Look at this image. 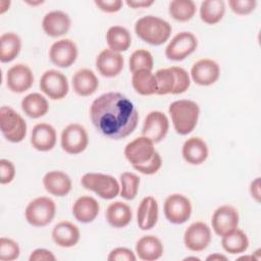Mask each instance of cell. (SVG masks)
<instances>
[{"label": "cell", "mask_w": 261, "mask_h": 261, "mask_svg": "<svg viewBox=\"0 0 261 261\" xmlns=\"http://www.w3.org/2000/svg\"><path fill=\"white\" fill-rule=\"evenodd\" d=\"M90 117L96 129L112 140L129 136L139 120L133 102L117 92L105 93L95 99L90 107Z\"/></svg>", "instance_id": "obj_1"}, {"label": "cell", "mask_w": 261, "mask_h": 261, "mask_svg": "<svg viewBox=\"0 0 261 261\" xmlns=\"http://www.w3.org/2000/svg\"><path fill=\"white\" fill-rule=\"evenodd\" d=\"M137 36L144 42L159 46L165 43L171 34V25L168 21L154 16L146 15L139 18L135 24Z\"/></svg>", "instance_id": "obj_2"}, {"label": "cell", "mask_w": 261, "mask_h": 261, "mask_svg": "<svg viewBox=\"0 0 261 261\" xmlns=\"http://www.w3.org/2000/svg\"><path fill=\"white\" fill-rule=\"evenodd\" d=\"M173 127L181 136L190 134L197 125L200 108L192 100H177L172 102L168 108Z\"/></svg>", "instance_id": "obj_3"}, {"label": "cell", "mask_w": 261, "mask_h": 261, "mask_svg": "<svg viewBox=\"0 0 261 261\" xmlns=\"http://www.w3.org/2000/svg\"><path fill=\"white\" fill-rule=\"evenodd\" d=\"M157 95H177L185 93L191 84L189 73L179 66L158 69L155 73Z\"/></svg>", "instance_id": "obj_4"}, {"label": "cell", "mask_w": 261, "mask_h": 261, "mask_svg": "<svg viewBox=\"0 0 261 261\" xmlns=\"http://www.w3.org/2000/svg\"><path fill=\"white\" fill-rule=\"evenodd\" d=\"M81 182L85 189L93 191L102 199L111 200L120 193L118 181L109 174L88 172L83 175Z\"/></svg>", "instance_id": "obj_5"}, {"label": "cell", "mask_w": 261, "mask_h": 261, "mask_svg": "<svg viewBox=\"0 0 261 261\" xmlns=\"http://www.w3.org/2000/svg\"><path fill=\"white\" fill-rule=\"evenodd\" d=\"M0 128L5 139L11 143L21 142L27 135L25 120L9 106L0 108Z\"/></svg>", "instance_id": "obj_6"}, {"label": "cell", "mask_w": 261, "mask_h": 261, "mask_svg": "<svg viewBox=\"0 0 261 261\" xmlns=\"http://www.w3.org/2000/svg\"><path fill=\"white\" fill-rule=\"evenodd\" d=\"M56 212L55 202L48 197H38L31 201L24 211L27 221L37 227L49 224Z\"/></svg>", "instance_id": "obj_7"}, {"label": "cell", "mask_w": 261, "mask_h": 261, "mask_svg": "<svg viewBox=\"0 0 261 261\" xmlns=\"http://www.w3.org/2000/svg\"><path fill=\"white\" fill-rule=\"evenodd\" d=\"M163 211L169 222L173 224H181L191 217L192 204L186 196L181 194H172L165 199Z\"/></svg>", "instance_id": "obj_8"}, {"label": "cell", "mask_w": 261, "mask_h": 261, "mask_svg": "<svg viewBox=\"0 0 261 261\" xmlns=\"http://www.w3.org/2000/svg\"><path fill=\"white\" fill-rule=\"evenodd\" d=\"M198 46V40L190 32L176 34L165 48V55L173 61H180L192 54Z\"/></svg>", "instance_id": "obj_9"}, {"label": "cell", "mask_w": 261, "mask_h": 261, "mask_svg": "<svg viewBox=\"0 0 261 261\" xmlns=\"http://www.w3.org/2000/svg\"><path fill=\"white\" fill-rule=\"evenodd\" d=\"M61 147L68 154H80L86 150L89 138L86 128L79 123H70L61 133Z\"/></svg>", "instance_id": "obj_10"}, {"label": "cell", "mask_w": 261, "mask_h": 261, "mask_svg": "<svg viewBox=\"0 0 261 261\" xmlns=\"http://www.w3.org/2000/svg\"><path fill=\"white\" fill-rule=\"evenodd\" d=\"M40 89L52 100L62 99L69 90L67 77L61 71L49 69L40 79Z\"/></svg>", "instance_id": "obj_11"}, {"label": "cell", "mask_w": 261, "mask_h": 261, "mask_svg": "<svg viewBox=\"0 0 261 261\" xmlns=\"http://www.w3.org/2000/svg\"><path fill=\"white\" fill-rule=\"evenodd\" d=\"M156 150L154 148V142L147 137H139L126 144L124 148V156L126 160L134 165H140L148 162Z\"/></svg>", "instance_id": "obj_12"}, {"label": "cell", "mask_w": 261, "mask_h": 261, "mask_svg": "<svg viewBox=\"0 0 261 261\" xmlns=\"http://www.w3.org/2000/svg\"><path fill=\"white\" fill-rule=\"evenodd\" d=\"M184 242L190 251L200 252L205 250L211 242L210 227L202 221L192 223L185 231Z\"/></svg>", "instance_id": "obj_13"}, {"label": "cell", "mask_w": 261, "mask_h": 261, "mask_svg": "<svg viewBox=\"0 0 261 261\" xmlns=\"http://www.w3.org/2000/svg\"><path fill=\"white\" fill-rule=\"evenodd\" d=\"M49 57L56 66L68 67L76 60L77 47L70 39L58 40L50 47Z\"/></svg>", "instance_id": "obj_14"}, {"label": "cell", "mask_w": 261, "mask_h": 261, "mask_svg": "<svg viewBox=\"0 0 261 261\" xmlns=\"http://www.w3.org/2000/svg\"><path fill=\"white\" fill-rule=\"evenodd\" d=\"M211 223L215 233L222 237L238 227L239 213L237 209L230 205L220 206L214 211Z\"/></svg>", "instance_id": "obj_15"}, {"label": "cell", "mask_w": 261, "mask_h": 261, "mask_svg": "<svg viewBox=\"0 0 261 261\" xmlns=\"http://www.w3.org/2000/svg\"><path fill=\"white\" fill-rule=\"evenodd\" d=\"M168 128L169 122L167 116L161 111H151L144 120L142 135L154 143H159L167 135Z\"/></svg>", "instance_id": "obj_16"}, {"label": "cell", "mask_w": 261, "mask_h": 261, "mask_svg": "<svg viewBox=\"0 0 261 261\" xmlns=\"http://www.w3.org/2000/svg\"><path fill=\"white\" fill-rule=\"evenodd\" d=\"M34 84V74L31 68L25 64H14L6 74L7 88L13 93H23Z\"/></svg>", "instance_id": "obj_17"}, {"label": "cell", "mask_w": 261, "mask_h": 261, "mask_svg": "<svg viewBox=\"0 0 261 261\" xmlns=\"http://www.w3.org/2000/svg\"><path fill=\"white\" fill-rule=\"evenodd\" d=\"M220 75V68L217 62L209 58H203L195 62L191 68L192 80L200 86L214 84Z\"/></svg>", "instance_id": "obj_18"}, {"label": "cell", "mask_w": 261, "mask_h": 261, "mask_svg": "<svg viewBox=\"0 0 261 261\" xmlns=\"http://www.w3.org/2000/svg\"><path fill=\"white\" fill-rule=\"evenodd\" d=\"M123 57L120 53L105 49L99 53L96 58V67L101 75L105 77H113L120 73L123 68Z\"/></svg>", "instance_id": "obj_19"}, {"label": "cell", "mask_w": 261, "mask_h": 261, "mask_svg": "<svg viewBox=\"0 0 261 261\" xmlns=\"http://www.w3.org/2000/svg\"><path fill=\"white\" fill-rule=\"evenodd\" d=\"M70 17L60 10H53L45 14L42 20V28L46 35L56 38L66 34L70 28Z\"/></svg>", "instance_id": "obj_20"}, {"label": "cell", "mask_w": 261, "mask_h": 261, "mask_svg": "<svg viewBox=\"0 0 261 261\" xmlns=\"http://www.w3.org/2000/svg\"><path fill=\"white\" fill-rule=\"evenodd\" d=\"M56 130L55 128L45 122L37 123L32 130L31 144L33 147L41 152H47L53 149L56 144Z\"/></svg>", "instance_id": "obj_21"}, {"label": "cell", "mask_w": 261, "mask_h": 261, "mask_svg": "<svg viewBox=\"0 0 261 261\" xmlns=\"http://www.w3.org/2000/svg\"><path fill=\"white\" fill-rule=\"evenodd\" d=\"M45 190L56 197L66 196L71 190V179L63 171L53 170L47 172L43 177Z\"/></svg>", "instance_id": "obj_22"}, {"label": "cell", "mask_w": 261, "mask_h": 261, "mask_svg": "<svg viewBox=\"0 0 261 261\" xmlns=\"http://www.w3.org/2000/svg\"><path fill=\"white\" fill-rule=\"evenodd\" d=\"M79 227L69 221L58 222L52 230V239L56 245L62 248H70L80 241Z\"/></svg>", "instance_id": "obj_23"}, {"label": "cell", "mask_w": 261, "mask_h": 261, "mask_svg": "<svg viewBox=\"0 0 261 261\" xmlns=\"http://www.w3.org/2000/svg\"><path fill=\"white\" fill-rule=\"evenodd\" d=\"M137 220L139 227L143 230L155 226L158 220V204L153 197L147 196L141 201L137 211Z\"/></svg>", "instance_id": "obj_24"}, {"label": "cell", "mask_w": 261, "mask_h": 261, "mask_svg": "<svg viewBox=\"0 0 261 261\" xmlns=\"http://www.w3.org/2000/svg\"><path fill=\"white\" fill-rule=\"evenodd\" d=\"M99 204L96 199L90 196H82L72 205V215L82 223H89L95 220L99 214Z\"/></svg>", "instance_id": "obj_25"}, {"label": "cell", "mask_w": 261, "mask_h": 261, "mask_svg": "<svg viewBox=\"0 0 261 261\" xmlns=\"http://www.w3.org/2000/svg\"><path fill=\"white\" fill-rule=\"evenodd\" d=\"M71 84L73 91L83 97L94 94L99 87L98 77L93 70L88 68L77 70L72 76Z\"/></svg>", "instance_id": "obj_26"}, {"label": "cell", "mask_w": 261, "mask_h": 261, "mask_svg": "<svg viewBox=\"0 0 261 261\" xmlns=\"http://www.w3.org/2000/svg\"><path fill=\"white\" fill-rule=\"evenodd\" d=\"M184 159L193 165L203 163L208 157V147L204 140L199 137H192L188 139L182 145Z\"/></svg>", "instance_id": "obj_27"}, {"label": "cell", "mask_w": 261, "mask_h": 261, "mask_svg": "<svg viewBox=\"0 0 261 261\" xmlns=\"http://www.w3.org/2000/svg\"><path fill=\"white\" fill-rule=\"evenodd\" d=\"M136 253L141 260L154 261L162 256L163 245L155 236H144L136 244Z\"/></svg>", "instance_id": "obj_28"}, {"label": "cell", "mask_w": 261, "mask_h": 261, "mask_svg": "<svg viewBox=\"0 0 261 261\" xmlns=\"http://www.w3.org/2000/svg\"><path fill=\"white\" fill-rule=\"evenodd\" d=\"M106 220L108 223L116 228L126 226L133 217L130 207L120 201L111 203L106 210Z\"/></svg>", "instance_id": "obj_29"}, {"label": "cell", "mask_w": 261, "mask_h": 261, "mask_svg": "<svg viewBox=\"0 0 261 261\" xmlns=\"http://www.w3.org/2000/svg\"><path fill=\"white\" fill-rule=\"evenodd\" d=\"M132 84L136 92L143 96L154 95L157 92L155 74L149 69H140L133 72Z\"/></svg>", "instance_id": "obj_30"}, {"label": "cell", "mask_w": 261, "mask_h": 261, "mask_svg": "<svg viewBox=\"0 0 261 261\" xmlns=\"http://www.w3.org/2000/svg\"><path fill=\"white\" fill-rule=\"evenodd\" d=\"M106 42L112 51L122 52L126 51L132 44V36L124 27L113 25L110 27L106 33Z\"/></svg>", "instance_id": "obj_31"}, {"label": "cell", "mask_w": 261, "mask_h": 261, "mask_svg": "<svg viewBox=\"0 0 261 261\" xmlns=\"http://www.w3.org/2000/svg\"><path fill=\"white\" fill-rule=\"evenodd\" d=\"M21 109L31 118L44 116L49 110L47 99L39 93H31L21 100Z\"/></svg>", "instance_id": "obj_32"}, {"label": "cell", "mask_w": 261, "mask_h": 261, "mask_svg": "<svg viewBox=\"0 0 261 261\" xmlns=\"http://www.w3.org/2000/svg\"><path fill=\"white\" fill-rule=\"evenodd\" d=\"M221 245L224 251L229 254H241L248 249L249 240L247 234L237 227L232 231L222 236Z\"/></svg>", "instance_id": "obj_33"}, {"label": "cell", "mask_w": 261, "mask_h": 261, "mask_svg": "<svg viewBox=\"0 0 261 261\" xmlns=\"http://www.w3.org/2000/svg\"><path fill=\"white\" fill-rule=\"evenodd\" d=\"M21 49V40L14 33H5L0 37L1 62L12 61Z\"/></svg>", "instance_id": "obj_34"}, {"label": "cell", "mask_w": 261, "mask_h": 261, "mask_svg": "<svg viewBox=\"0 0 261 261\" xmlns=\"http://www.w3.org/2000/svg\"><path fill=\"white\" fill-rule=\"evenodd\" d=\"M225 12V4L222 0H205L200 5V17L208 24L220 21Z\"/></svg>", "instance_id": "obj_35"}, {"label": "cell", "mask_w": 261, "mask_h": 261, "mask_svg": "<svg viewBox=\"0 0 261 261\" xmlns=\"http://www.w3.org/2000/svg\"><path fill=\"white\" fill-rule=\"evenodd\" d=\"M169 14L177 21H188L196 13V4L192 0H173L169 3Z\"/></svg>", "instance_id": "obj_36"}, {"label": "cell", "mask_w": 261, "mask_h": 261, "mask_svg": "<svg viewBox=\"0 0 261 261\" xmlns=\"http://www.w3.org/2000/svg\"><path fill=\"white\" fill-rule=\"evenodd\" d=\"M140 186V177L133 172H122L120 174V195L125 200L136 198Z\"/></svg>", "instance_id": "obj_37"}, {"label": "cell", "mask_w": 261, "mask_h": 261, "mask_svg": "<svg viewBox=\"0 0 261 261\" xmlns=\"http://www.w3.org/2000/svg\"><path fill=\"white\" fill-rule=\"evenodd\" d=\"M129 70L135 72L140 69H149L153 68V56L146 49H138L134 51L129 57Z\"/></svg>", "instance_id": "obj_38"}, {"label": "cell", "mask_w": 261, "mask_h": 261, "mask_svg": "<svg viewBox=\"0 0 261 261\" xmlns=\"http://www.w3.org/2000/svg\"><path fill=\"white\" fill-rule=\"evenodd\" d=\"M20 253L18 244L11 239L2 237L0 239V259L2 261H12L18 258Z\"/></svg>", "instance_id": "obj_39"}, {"label": "cell", "mask_w": 261, "mask_h": 261, "mask_svg": "<svg viewBox=\"0 0 261 261\" xmlns=\"http://www.w3.org/2000/svg\"><path fill=\"white\" fill-rule=\"evenodd\" d=\"M162 165V159L160 154L156 151L153 157L146 163L140 164V165H134V169L138 170L139 172L143 174H154L156 173Z\"/></svg>", "instance_id": "obj_40"}, {"label": "cell", "mask_w": 261, "mask_h": 261, "mask_svg": "<svg viewBox=\"0 0 261 261\" xmlns=\"http://www.w3.org/2000/svg\"><path fill=\"white\" fill-rule=\"evenodd\" d=\"M228 5L236 14L247 15L256 8L257 2L255 0H230Z\"/></svg>", "instance_id": "obj_41"}, {"label": "cell", "mask_w": 261, "mask_h": 261, "mask_svg": "<svg viewBox=\"0 0 261 261\" xmlns=\"http://www.w3.org/2000/svg\"><path fill=\"white\" fill-rule=\"evenodd\" d=\"M15 175V167L13 163L7 159L0 160V182L6 185L12 181Z\"/></svg>", "instance_id": "obj_42"}, {"label": "cell", "mask_w": 261, "mask_h": 261, "mask_svg": "<svg viewBox=\"0 0 261 261\" xmlns=\"http://www.w3.org/2000/svg\"><path fill=\"white\" fill-rule=\"evenodd\" d=\"M107 259L109 261H136L137 258L132 250L127 248L119 247V248L113 249L109 253Z\"/></svg>", "instance_id": "obj_43"}, {"label": "cell", "mask_w": 261, "mask_h": 261, "mask_svg": "<svg viewBox=\"0 0 261 261\" xmlns=\"http://www.w3.org/2000/svg\"><path fill=\"white\" fill-rule=\"evenodd\" d=\"M96 6L107 13H112V12H117L120 10L122 6V1L121 0H104V1H95Z\"/></svg>", "instance_id": "obj_44"}, {"label": "cell", "mask_w": 261, "mask_h": 261, "mask_svg": "<svg viewBox=\"0 0 261 261\" xmlns=\"http://www.w3.org/2000/svg\"><path fill=\"white\" fill-rule=\"evenodd\" d=\"M30 261H55L54 254L47 249H36L33 251L29 258Z\"/></svg>", "instance_id": "obj_45"}, {"label": "cell", "mask_w": 261, "mask_h": 261, "mask_svg": "<svg viewBox=\"0 0 261 261\" xmlns=\"http://www.w3.org/2000/svg\"><path fill=\"white\" fill-rule=\"evenodd\" d=\"M250 192L252 197L257 201L260 202V177L254 179L250 186Z\"/></svg>", "instance_id": "obj_46"}, {"label": "cell", "mask_w": 261, "mask_h": 261, "mask_svg": "<svg viewBox=\"0 0 261 261\" xmlns=\"http://www.w3.org/2000/svg\"><path fill=\"white\" fill-rule=\"evenodd\" d=\"M153 3H154L153 0H150V1H147V0H140V1L133 0V1H129V0H127V1H126V4H127L129 7H133V8L148 7V6L152 5Z\"/></svg>", "instance_id": "obj_47"}, {"label": "cell", "mask_w": 261, "mask_h": 261, "mask_svg": "<svg viewBox=\"0 0 261 261\" xmlns=\"http://www.w3.org/2000/svg\"><path fill=\"white\" fill-rule=\"evenodd\" d=\"M207 260H208V261H220V260L225 261V260H227V258H226L225 256H223V255L218 254V253H214V254L208 256V257H207Z\"/></svg>", "instance_id": "obj_48"}, {"label": "cell", "mask_w": 261, "mask_h": 261, "mask_svg": "<svg viewBox=\"0 0 261 261\" xmlns=\"http://www.w3.org/2000/svg\"><path fill=\"white\" fill-rule=\"evenodd\" d=\"M29 4H31V5H37V4H42L43 3V1L42 0H39V1H37V2H31V1H27Z\"/></svg>", "instance_id": "obj_49"}, {"label": "cell", "mask_w": 261, "mask_h": 261, "mask_svg": "<svg viewBox=\"0 0 261 261\" xmlns=\"http://www.w3.org/2000/svg\"><path fill=\"white\" fill-rule=\"evenodd\" d=\"M185 260H197V261H199L200 259L197 258V257H187Z\"/></svg>", "instance_id": "obj_50"}]
</instances>
